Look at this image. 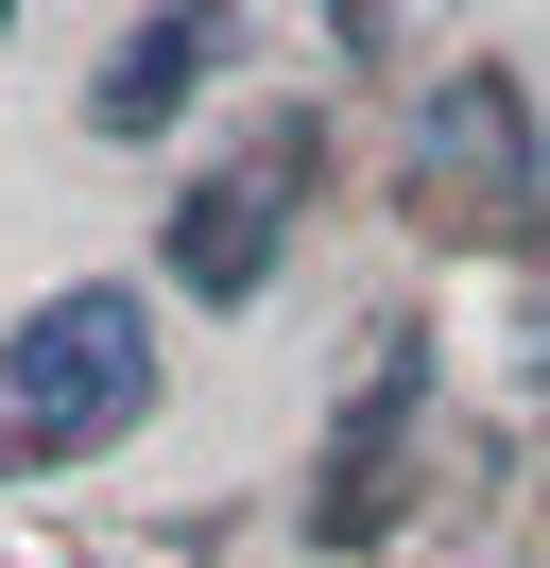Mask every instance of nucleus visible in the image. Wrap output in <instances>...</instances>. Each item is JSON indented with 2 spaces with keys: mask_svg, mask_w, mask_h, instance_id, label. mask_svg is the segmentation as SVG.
<instances>
[{
  "mask_svg": "<svg viewBox=\"0 0 550 568\" xmlns=\"http://www.w3.org/2000/svg\"><path fill=\"white\" fill-rule=\"evenodd\" d=\"M155 414V327L138 293H52V311L0 345V465H69L103 430Z\"/></svg>",
  "mask_w": 550,
  "mask_h": 568,
  "instance_id": "f257e3e1",
  "label": "nucleus"
},
{
  "mask_svg": "<svg viewBox=\"0 0 550 568\" xmlns=\"http://www.w3.org/2000/svg\"><path fill=\"white\" fill-rule=\"evenodd\" d=\"M224 52H241V18H224V0H155L138 36L103 52V87H86V121H103V139H155V121L190 104L206 70H224Z\"/></svg>",
  "mask_w": 550,
  "mask_h": 568,
  "instance_id": "f03ea898",
  "label": "nucleus"
},
{
  "mask_svg": "<svg viewBox=\"0 0 550 568\" xmlns=\"http://www.w3.org/2000/svg\"><path fill=\"white\" fill-rule=\"evenodd\" d=\"M258 258H275V173H206L190 207H172V276H190L206 311H241Z\"/></svg>",
  "mask_w": 550,
  "mask_h": 568,
  "instance_id": "20e7f679",
  "label": "nucleus"
},
{
  "mask_svg": "<svg viewBox=\"0 0 550 568\" xmlns=\"http://www.w3.org/2000/svg\"><path fill=\"white\" fill-rule=\"evenodd\" d=\"M412 396H430V345H378V379H361V430H344V483L309 499V534H344V551H361V534L396 517V430H412Z\"/></svg>",
  "mask_w": 550,
  "mask_h": 568,
  "instance_id": "7ed1b4c3",
  "label": "nucleus"
},
{
  "mask_svg": "<svg viewBox=\"0 0 550 568\" xmlns=\"http://www.w3.org/2000/svg\"><path fill=\"white\" fill-rule=\"evenodd\" d=\"M430 155H447V173L481 155V173L516 190V87H447V104H430Z\"/></svg>",
  "mask_w": 550,
  "mask_h": 568,
  "instance_id": "39448f33",
  "label": "nucleus"
}]
</instances>
